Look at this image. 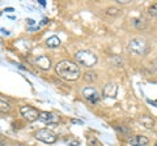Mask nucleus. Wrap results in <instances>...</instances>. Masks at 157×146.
Listing matches in <instances>:
<instances>
[{"instance_id":"26","label":"nucleus","mask_w":157,"mask_h":146,"mask_svg":"<svg viewBox=\"0 0 157 146\" xmlns=\"http://www.w3.org/2000/svg\"><path fill=\"white\" fill-rule=\"evenodd\" d=\"M136 146H139V145H136ZM143 146H147V145H143Z\"/></svg>"},{"instance_id":"5","label":"nucleus","mask_w":157,"mask_h":146,"mask_svg":"<svg viewBox=\"0 0 157 146\" xmlns=\"http://www.w3.org/2000/svg\"><path fill=\"white\" fill-rule=\"evenodd\" d=\"M20 112L24 116V119L29 121V123H33V121H36L39 118V112L32 106H22L20 108Z\"/></svg>"},{"instance_id":"14","label":"nucleus","mask_w":157,"mask_h":146,"mask_svg":"<svg viewBox=\"0 0 157 146\" xmlns=\"http://www.w3.org/2000/svg\"><path fill=\"white\" fill-rule=\"evenodd\" d=\"M86 144H88V146H102L100 140H97L96 137H93V136H89V137H88Z\"/></svg>"},{"instance_id":"3","label":"nucleus","mask_w":157,"mask_h":146,"mask_svg":"<svg viewBox=\"0 0 157 146\" xmlns=\"http://www.w3.org/2000/svg\"><path fill=\"white\" fill-rule=\"evenodd\" d=\"M75 57H76V60L84 67L90 68L97 63V56L90 51H78V52H76Z\"/></svg>"},{"instance_id":"2","label":"nucleus","mask_w":157,"mask_h":146,"mask_svg":"<svg viewBox=\"0 0 157 146\" xmlns=\"http://www.w3.org/2000/svg\"><path fill=\"white\" fill-rule=\"evenodd\" d=\"M128 50L135 55H145L149 51V45L144 38H134L128 43Z\"/></svg>"},{"instance_id":"12","label":"nucleus","mask_w":157,"mask_h":146,"mask_svg":"<svg viewBox=\"0 0 157 146\" xmlns=\"http://www.w3.org/2000/svg\"><path fill=\"white\" fill-rule=\"evenodd\" d=\"M132 24H134V26L137 27L139 30H141V29H145V27H147V20H145L144 17L134 18V20H132Z\"/></svg>"},{"instance_id":"20","label":"nucleus","mask_w":157,"mask_h":146,"mask_svg":"<svg viewBox=\"0 0 157 146\" xmlns=\"http://www.w3.org/2000/svg\"><path fill=\"white\" fill-rule=\"evenodd\" d=\"M72 123H73V124H82V121H81V120H76V119H73V120H72Z\"/></svg>"},{"instance_id":"9","label":"nucleus","mask_w":157,"mask_h":146,"mask_svg":"<svg viewBox=\"0 0 157 146\" xmlns=\"http://www.w3.org/2000/svg\"><path fill=\"white\" fill-rule=\"evenodd\" d=\"M117 91H118V86L114 82H109V84H106L104 87V95L107 97V98H115Z\"/></svg>"},{"instance_id":"24","label":"nucleus","mask_w":157,"mask_h":146,"mask_svg":"<svg viewBox=\"0 0 157 146\" xmlns=\"http://www.w3.org/2000/svg\"><path fill=\"white\" fill-rule=\"evenodd\" d=\"M18 146H26V145H18Z\"/></svg>"},{"instance_id":"18","label":"nucleus","mask_w":157,"mask_h":146,"mask_svg":"<svg viewBox=\"0 0 157 146\" xmlns=\"http://www.w3.org/2000/svg\"><path fill=\"white\" fill-rule=\"evenodd\" d=\"M118 12H119V9L114 8V7H111V8L107 9V14H109V16H117Z\"/></svg>"},{"instance_id":"19","label":"nucleus","mask_w":157,"mask_h":146,"mask_svg":"<svg viewBox=\"0 0 157 146\" xmlns=\"http://www.w3.org/2000/svg\"><path fill=\"white\" fill-rule=\"evenodd\" d=\"M68 145H70V146H78V145H80V141H70Z\"/></svg>"},{"instance_id":"27","label":"nucleus","mask_w":157,"mask_h":146,"mask_svg":"<svg viewBox=\"0 0 157 146\" xmlns=\"http://www.w3.org/2000/svg\"><path fill=\"white\" fill-rule=\"evenodd\" d=\"M155 146H157V144H156V145H155Z\"/></svg>"},{"instance_id":"22","label":"nucleus","mask_w":157,"mask_h":146,"mask_svg":"<svg viewBox=\"0 0 157 146\" xmlns=\"http://www.w3.org/2000/svg\"><path fill=\"white\" fill-rule=\"evenodd\" d=\"M39 4H41V5H46V3H45V0H39Z\"/></svg>"},{"instance_id":"7","label":"nucleus","mask_w":157,"mask_h":146,"mask_svg":"<svg viewBox=\"0 0 157 146\" xmlns=\"http://www.w3.org/2000/svg\"><path fill=\"white\" fill-rule=\"evenodd\" d=\"M82 95L85 97V99L92 102V103H97V102L100 100V94H98L97 90L93 89V87H85V89L82 90Z\"/></svg>"},{"instance_id":"13","label":"nucleus","mask_w":157,"mask_h":146,"mask_svg":"<svg viewBox=\"0 0 157 146\" xmlns=\"http://www.w3.org/2000/svg\"><path fill=\"white\" fill-rule=\"evenodd\" d=\"M46 46L47 47H50V48H56V47H59L60 46V39H59L58 37H50L46 41Z\"/></svg>"},{"instance_id":"6","label":"nucleus","mask_w":157,"mask_h":146,"mask_svg":"<svg viewBox=\"0 0 157 146\" xmlns=\"http://www.w3.org/2000/svg\"><path fill=\"white\" fill-rule=\"evenodd\" d=\"M39 120L45 124L48 125H52V124H58L60 121V118L56 115V114H52V112H39Z\"/></svg>"},{"instance_id":"8","label":"nucleus","mask_w":157,"mask_h":146,"mask_svg":"<svg viewBox=\"0 0 157 146\" xmlns=\"http://www.w3.org/2000/svg\"><path fill=\"white\" fill-rule=\"evenodd\" d=\"M36 65L38 68H41L42 71H48L51 68V60H50V57H47L46 55L38 56L36 59Z\"/></svg>"},{"instance_id":"15","label":"nucleus","mask_w":157,"mask_h":146,"mask_svg":"<svg viewBox=\"0 0 157 146\" xmlns=\"http://www.w3.org/2000/svg\"><path fill=\"white\" fill-rule=\"evenodd\" d=\"M84 80L88 81V82H94L97 80V75L94 72H89V71H88L84 75Z\"/></svg>"},{"instance_id":"10","label":"nucleus","mask_w":157,"mask_h":146,"mask_svg":"<svg viewBox=\"0 0 157 146\" xmlns=\"http://www.w3.org/2000/svg\"><path fill=\"white\" fill-rule=\"evenodd\" d=\"M149 140L148 137H145V136H135V137H132L130 140V146H143V145H148Z\"/></svg>"},{"instance_id":"21","label":"nucleus","mask_w":157,"mask_h":146,"mask_svg":"<svg viewBox=\"0 0 157 146\" xmlns=\"http://www.w3.org/2000/svg\"><path fill=\"white\" fill-rule=\"evenodd\" d=\"M47 22H48V20H47V18H43V21H42V25H46Z\"/></svg>"},{"instance_id":"17","label":"nucleus","mask_w":157,"mask_h":146,"mask_svg":"<svg viewBox=\"0 0 157 146\" xmlns=\"http://www.w3.org/2000/svg\"><path fill=\"white\" fill-rule=\"evenodd\" d=\"M148 13L151 14V16L157 17V4H152V5L149 7V9H148Z\"/></svg>"},{"instance_id":"23","label":"nucleus","mask_w":157,"mask_h":146,"mask_svg":"<svg viewBox=\"0 0 157 146\" xmlns=\"http://www.w3.org/2000/svg\"><path fill=\"white\" fill-rule=\"evenodd\" d=\"M28 24H29V25H33L34 21H33V20H28Z\"/></svg>"},{"instance_id":"1","label":"nucleus","mask_w":157,"mask_h":146,"mask_svg":"<svg viewBox=\"0 0 157 146\" xmlns=\"http://www.w3.org/2000/svg\"><path fill=\"white\" fill-rule=\"evenodd\" d=\"M55 72L59 77L64 78L67 81H76L80 77L81 72L75 63L68 61V60H63L60 63H58L55 65Z\"/></svg>"},{"instance_id":"16","label":"nucleus","mask_w":157,"mask_h":146,"mask_svg":"<svg viewBox=\"0 0 157 146\" xmlns=\"http://www.w3.org/2000/svg\"><path fill=\"white\" fill-rule=\"evenodd\" d=\"M9 110H11V106H9L8 102L0 100V112H8Z\"/></svg>"},{"instance_id":"25","label":"nucleus","mask_w":157,"mask_h":146,"mask_svg":"<svg viewBox=\"0 0 157 146\" xmlns=\"http://www.w3.org/2000/svg\"><path fill=\"white\" fill-rule=\"evenodd\" d=\"M0 141H2V136H0Z\"/></svg>"},{"instance_id":"11","label":"nucleus","mask_w":157,"mask_h":146,"mask_svg":"<svg viewBox=\"0 0 157 146\" xmlns=\"http://www.w3.org/2000/svg\"><path fill=\"white\" fill-rule=\"evenodd\" d=\"M140 123L143 124V126H145V128L151 129V128H153L155 121H153V119H152L151 116H148V115H144V116H141V118H140Z\"/></svg>"},{"instance_id":"4","label":"nucleus","mask_w":157,"mask_h":146,"mask_svg":"<svg viewBox=\"0 0 157 146\" xmlns=\"http://www.w3.org/2000/svg\"><path fill=\"white\" fill-rule=\"evenodd\" d=\"M34 137H36L38 141H41L43 144H54L56 142V134L51 132L50 129H38L36 134H34Z\"/></svg>"}]
</instances>
